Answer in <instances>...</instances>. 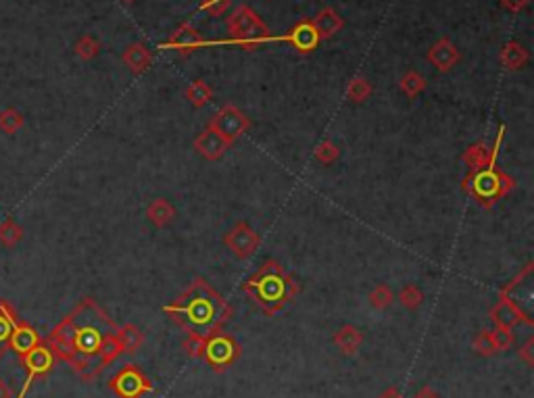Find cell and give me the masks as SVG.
<instances>
[{"label":"cell","mask_w":534,"mask_h":398,"mask_svg":"<svg viewBox=\"0 0 534 398\" xmlns=\"http://www.w3.org/2000/svg\"><path fill=\"white\" fill-rule=\"evenodd\" d=\"M513 186L516 181L496 167H487L474 176H467L463 181V188L472 192L484 207H493L496 200H501L513 190Z\"/></svg>","instance_id":"obj_3"},{"label":"cell","mask_w":534,"mask_h":398,"mask_svg":"<svg viewBox=\"0 0 534 398\" xmlns=\"http://www.w3.org/2000/svg\"><path fill=\"white\" fill-rule=\"evenodd\" d=\"M259 242H261V240H259V234H257L253 227H249L246 223L234 225L228 234L224 236V244H226L238 258H249V256H253L255 251L259 249Z\"/></svg>","instance_id":"obj_8"},{"label":"cell","mask_w":534,"mask_h":398,"mask_svg":"<svg viewBox=\"0 0 534 398\" xmlns=\"http://www.w3.org/2000/svg\"><path fill=\"white\" fill-rule=\"evenodd\" d=\"M209 127H213L226 142L232 144L236 138H240L249 130V119L236 107L228 105L209 121Z\"/></svg>","instance_id":"obj_5"},{"label":"cell","mask_w":534,"mask_h":398,"mask_svg":"<svg viewBox=\"0 0 534 398\" xmlns=\"http://www.w3.org/2000/svg\"><path fill=\"white\" fill-rule=\"evenodd\" d=\"M491 340H493V344H495V351H507L511 344H513V334H511V329H507V327H496L495 331H491Z\"/></svg>","instance_id":"obj_27"},{"label":"cell","mask_w":534,"mask_h":398,"mask_svg":"<svg viewBox=\"0 0 534 398\" xmlns=\"http://www.w3.org/2000/svg\"><path fill=\"white\" fill-rule=\"evenodd\" d=\"M392 300H394L392 290L388 288V286H384V284H378L376 288L370 292V305L374 309H386V307L392 305Z\"/></svg>","instance_id":"obj_21"},{"label":"cell","mask_w":534,"mask_h":398,"mask_svg":"<svg viewBox=\"0 0 534 398\" xmlns=\"http://www.w3.org/2000/svg\"><path fill=\"white\" fill-rule=\"evenodd\" d=\"M115 336H117V340L121 344V351L127 353V355H134L142 344V331L136 326L121 327V329H117Z\"/></svg>","instance_id":"obj_17"},{"label":"cell","mask_w":534,"mask_h":398,"mask_svg":"<svg viewBox=\"0 0 534 398\" xmlns=\"http://www.w3.org/2000/svg\"><path fill=\"white\" fill-rule=\"evenodd\" d=\"M399 298H401V302L407 307V309H416V307H420L421 300H424V294H421V290L416 286V284H407V286H403V290L399 292Z\"/></svg>","instance_id":"obj_24"},{"label":"cell","mask_w":534,"mask_h":398,"mask_svg":"<svg viewBox=\"0 0 534 398\" xmlns=\"http://www.w3.org/2000/svg\"><path fill=\"white\" fill-rule=\"evenodd\" d=\"M255 28H259V23L253 19V15L249 11H240L236 23H232V30L240 36H253L255 34Z\"/></svg>","instance_id":"obj_22"},{"label":"cell","mask_w":534,"mask_h":398,"mask_svg":"<svg viewBox=\"0 0 534 398\" xmlns=\"http://www.w3.org/2000/svg\"><path fill=\"white\" fill-rule=\"evenodd\" d=\"M111 388L121 398H138L140 394L153 390L151 382L140 373V369L125 365L113 380H111Z\"/></svg>","instance_id":"obj_6"},{"label":"cell","mask_w":534,"mask_h":398,"mask_svg":"<svg viewBox=\"0 0 534 398\" xmlns=\"http://www.w3.org/2000/svg\"><path fill=\"white\" fill-rule=\"evenodd\" d=\"M205 344H207V338H205V336L191 331L188 338H186V342H184V351H186L191 357H203Z\"/></svg>","instance_id":"obj_26"},{"label":"cell","mask_w":534,"mask_h":398,"mask_svg":"<svg viewBox=\"0 0 534 398\" xmlns=\"http://www.w3.org/2000/svg\"><path fill=\"white\" fill-rule=\"evenodd\" d=\"M23 359V365H25V371H28V377H25V382H23V388H21V392H19V397L17 398H25V394L30 392V388H32V384L42 377V375H46L50 369H52V363H55V355L50 353V348H46V346H42L38 344L34 351H30L25 357H21Z\"/></svg>","instance_id":"obj_7"},{"label":"cell","mask_w":534,"mask_h":398,"mask_svg":"<svg viewBox=\"0 0 534 398\" xmlns=\"http://www.w3.org/2000/svg\"><path fill=\"white\" fill-rule=\"evenodd\" d=\"M203 357H207V361L211 363V365L222 367V365H228V363H232L238 357V346L228 336L213 334V336L207 338Z\"/></svg>","instance_id":"obj_10"},{"label":"cell","mask_w":534,"mask_h":398,"mask_svg":"<svg viewBox=\"0 0 534 398\" xmlns=\"http://www.w3.org/2000/svg\"><path fill=\"white\" fill-rule=\"evenodd\" d=\"M346 94H348V98H351L353 103H363V101L370 96V84L363 81V79H355V81H351Z\"/></svg>","instance_id":"obj_29"},{"label":"cell","mask_w":534,"mask_h":398,"mask_svg":"<svg viewBox=\"0 0 534 398\" xmlns=\"http://www.w3.org/2000/svg\"><path fill=\"white\" fill-rule=\"evenodd\" d=\"M503 134H505V127L501 125L495 144L487 146L484 142H478V144H472L463 152V161L470 167L467 176H474V174H478V171H482L487 167H495L496 154H499V148H501V142H503Z\"/></svg>","instance_id":"obj_9"},{"label":"cell","mask_w":534,"mask_h":398,"mask_svg":"<svg viewBox=\"0 0 534 398\" xmlns=\"http://www.w3.org/2000/svg\"><path fill=\"white\" fill-rule=\"evenodd\" d=\"M424 79H421L420 75H416V73H409V75H405L403 77V81H401V88L405 90V94L407 96H418L421 90H424Z\"/></svg>","instance_id":"obj_31"},{"label":"cell","mask_w":534,"mask_h":398,"mask_svg":"<svg viewBox=\"0 0 534 398\" xmlns=\"http://www.w3.org/2000/svg\"><path fill=\"white\" fill-rule=\"evenodd\" d=\"M491 319H493V324L496 327H507V329L518 326L520 322H526L522 317V313L505 296H499V302L491 309Z\"/></svg>","instance_id":"obj_13"},{"label":"cell","mask_w":534,"mask_h":398,"mask_svg":"<svg viewBox=\"0 0 534 398\" xmlns=\"http://www.w3.org/2000/svg\"><path fill=\"white\" fill-rule=\"evenodd\" d=\"M0 398H13V390L0 380Z\"/></svg>","instance_id":"obj_37"},{"label":"cell","mask_w":534,"mask_h":398,"mask_svg":"<svg viewBox=\"0 0 534 398\" xmlns=\"http://www.w3.org/2000/svg\"><path fill=\"white\" fill-rule=\"evenodd\" d=\"M186 96H188V101H191L194 107H205L209 103V98H211V90L203 81H194L191 88H188Z\"/></svg>","instance_id":"obj_23"},{"label":"cell","mask_w":534,"mask_h":398,"mask_svg":"<svg viewBox=\"0 0 534 398\" xmlns=\"http://www.w3.org/2000/svg\"><path fill=\"white\" fill-rule=\"evenodd\" d=\"M501 296H505L526 319L528 326H533V265H528L511 284L501 290Z\"/></svg>","instance_id":"obj_4"},{"label":"cell","mask_w":534,"mask_h":398,"mask_svg":"<svg viewBox=\"0 0 534 398\" xmlns=\"http://www.w3.org/2000/svg\"><path fill=\"white\" fill-rule=\"evenodd\" d=\"M77 52H79V55H81L84 59H90V57H92V55L96 52V44H94V42H92L90 38H84V40H81V42L77 44Z\"/></svg>","instance_id":"obj_33"},{"label":"cell","mask_w":534,"mask_h":398,"mask_svg":"<svg viewBox=\"0 0 534 398\" xmlns=\"http://www.w3.org/2000/svg\"><path fill=\"white\" fill-rule=\"evenodd\" d=\"M416 398H438L436 390L432 386H421L420 390L416 392Z\"/></svg>","instance_id":"obj_35"},{"label":"cell","mask_w":534,"mask_h":398,"mask_svg":"<svg viewBox=\"0 0 534 398\" xmlns=\"http://www.w3.org/2000/svg\"><path fill=\"white\" fill-rule=\"evenodd\" d=\"M229 142H226L213 127H209L207 125V130L200 134V136H196V140H194V148H196V152L198 154H203L205 159H209V161H217V159H222L224 157V152L228 150Z\"/></svg>","instance_id":"obj_12"},{"label":"cell","mask_w":534,"mask_h":398,"mask_svg":"<svg viewBox=\"0 0 534 398\" xmlns=\"http://www.w3.org/2000/svg\"><path fill=\"white\" fill-rule=\"evenodd\" d=\"M165 313L194 334L200 331V336L209 338L220 331V326L228 319L232 311L226 300L209 288L205 280H196L184 296L165 307Z\"/></svg>","instance_id":"obj_1"},{"label":"cell","mask_w":534,"mask_h":398,"mask_svg":"<svg viewBox=\"0 0 534 398\" xmlns=\"http://www.w3.org/2000/svg\"><path fill=\"white\" fill-rule=\"evenodd\" d=\"M244 290L257 298V302L263 307L266 313H275L286 305V300H290L297 294L299 286L284 271L280 263L266 261L259 273L246 282Z\"/></svg>","instance_id":"obj_2"},{"label":"cell","mask_w":534,"mask_h":398,"mask_svg":"<svg viewBox=\"0 0 534 398\" xmlns=\"http://www.w3.org/2000/svg\"><path fill=\"white\" fill-rule=\"evenodd\" d=\"M40 344L38 334L36 329L19 319H15L13 324V331H11V340H8V348L15 351L19 357H25L30 351H34Z\"/></svg>","instance_id":"obj_11"},{"label":"cell","mask_w":534,"mask_h":398,"mask_svg":"<svg viewBox=\"0 0 534 398\" xmlns=\"http://www.w3.org/2000/svg\"><path fill=\"white\" fill-rule=\"evenodd\" d=\"M21 236H23V229L13 221V219H6L2 225H0V242L4 244V246H15L19 240H21Z\"/></svg>","instance_id":"obj_19"},{"label":"cell","mask_w":534,"mask_h":398,"mask_svg":"<svg viewBox=\"0 0 534 398\" xmlns=\"http://www.w3.org/2000/svg\"><path fill=\"white\" fill-rule=\"evenodd\" d=\"M361 342H363V336H361V331L355 326H344L334 334V344L343 351L344 355L357 353L359 346H361Z\"/></svg>","instance_id":"obj_14"},{"label":"cell","mask_w":534,"mask_h":398,"mask_svg":"<svg viewBox=\"0 0 534 398\" xmlns=\"http://www.w3.org/2000/svg\"><path fill=\"white\" fill-rule=\"evenodd\" d=\"M315 159L319 163H324V165H330L332 161L339 159V146L330 142V140H324L322 144H317V148H315Z\"/></svg>","instance_id":"obj_25"},{"label":"cell","mask_w":534,"mask_h":398,"mask_svg":"<svg viewBox=\"0 0 534 398\" xmlns=\"http://www.w3.org/2000/svg\"><path fill=\"white\" fill-rule=\"evenodd\" d=\"M378 398H405V397H403V392H401L399 388L390 386V388H388V390H384Z\"/></svg>","instance_id":"obj_36"},{"label":"cell","mask_w":534,"mask_h":398,"mask_svg":"<svg viewBox=\"0 0 534 398\" xmlns=\"http://www.w3.org/2000/svg\"><path fill=\"white\" fill-rule=\"evenodd\" d=\"M147 217L151 223H154L157 227H165L167 223H171L176 217V209L171 203H167L165 198H157L149 205L147 209Z\"/></svg>","instance_id":"obj_15"},{"label":"cell","mask_w":534,"mask_h":398,"mask_svg":"<svg viewBox=\"0 0 534 398\" xmlns=\"http://www.w3.org/2000/svg\"><path fill=\"white\" fill-rule=\"evenodd\" d=\"M21 125H23V117H21L19 110L4 109L0 113V130H2V132L15 134Z\"/></svg>","instance_id":"obj_20"},{"label":"cell","mask_w":534,"mask_h":398,"mask_svg":"<svg viewBox=\"0 0 534 398\" xmlns=\"http://www.w3.org/2000/svg\"><path fill=\"white\" fill-rule=\"evenodd\" d=\"M15 319H17L15 311L4 300H0V357L8 351V340H11Z\"/></svg>","instance_id":"obj_16"},{"label":"cell","mask_w":534,"mask_h":398,"mask_svg":"<svg viewBox=\"0 0 534 398\" xmlns=\"http://www.w3.org/2000/svg\"><path fill=\"white\" fill-rule=\"evenodd\" d=\"M125 61L132 67V72H142L149 63V57L140 46H136V48H130V52L125 55Z\"/></svg>","instance_id":"obj_28"},{"label":"cell","mask_w":534,"mask_h":398,"mask_svg":"<svg viewBox=\"0 0 534 398\" xmlns=\"http://www.w3.org/2000/svg\"><path fill=\"white\" fill-rule=\"evenodd\" d=\"M533 348H534V340L530 338V340H528V342H526V344H524V346L520 348V353H518V355H520V359L526 363V365H533V363H534V351H533Z\"/></svg>","instance_id":"obj_34"},{"label":"cell","mask_w":534,"mask_h":398,"mask_svg":"<svg viewBox=\"0 0 534 398\" xmlns=\"http://www.w3.org/2000/svg\"><path fill=\"white\" fill-rule=\"evenodd\" d=\"M474 348H476V353H480V355H484V357H491V355H495V344H493V340H491V331H482V334H478L476 336V340H474Z\"/></svg>","instance_id":"obj_30"},{"label":"cell","mask_w":534,"mask_h":398,"mask_svg":"<svg viewBox=\"0 0 534 398\" xmlns=\"http://www.w3.org/2000/svg\"><path fill=\"white\" fill-rule=\"evenodd\" d=\"M336 25H339V19H336V15H332V13H324V15L319 17V21H317V28H319V32H322L324 36L332 34V32L336 30Z\"/></svg>","instance_id":"obj_32"},{"label":"cell","mask_w":534,"mask_h":398,"mask_svg":"<svg viewBox=\"0 0 534 398\" xmlns=\"http://www.w3.org/2000/svg\"><path fill=\"white\" fill-rule=\"evenodd\" d=\"M455 59H458V55H455V50H453V46H449L447 42H443V44H438L436 48H432V52H430V61L438 67V69H449L453 63H455Z\"/></svg>","instance_id":"obj_18"}]
</instances>
